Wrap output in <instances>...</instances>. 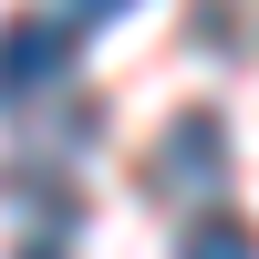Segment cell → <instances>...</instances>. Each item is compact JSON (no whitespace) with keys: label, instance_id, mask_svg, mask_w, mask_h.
<instances>
[{"label":"cell","instance_id":"obj_4","mask_svg":"<svg viewBox=\"0 0 259 259\" xmlns=\"http://www.w3.org/2000/svg\"><path fill=\"white\" fill-rule=\"evenodd\" d=\"M177 259H259V239H249V218H187V239H177Z\"/></svg>","mask_w":259,"mask_h":259},{"label":"cell","instance_id":"obj_1","mask_svg":"<svg viewBox=\"0 0 259 259\" xmlns=\"http://www.w3.org/2000/svg\"><path fill=\"white\" fill-rule=\"evenodd\" d=\"M145 187H156L166 207H218V187H228V124L218 114H177L166 124V145L145 156Z\"/></svg>","mask_w":259,"mask_h":259},{"label":"cell","instance_id":"obj_3","mask_svg":"<svg viewBox=\"0 0 259 259\" xmlns=\"http://www.w3.org/2000/svg\"><path fill=\"white\" fill-rule=\"evenodd\" d=\"M0 207H21V259H62V239H73V187L52 166H21L0 187Z\"/></svg>","mask_w":259,"mask_h":259},{"label":"cell","instance_id":"obj_5","mask_svg":"<svg viewBox=\"0 0 259 259\" xmlns=\"http://www.w3.org/2000/svg\"><path fill=\"white\" fill-rule=\"evenodd\" d=\"M62 11H83V21H114V11H124V0H62Z\"/></svg>","mask_w":259,"mask_h":259},{"label":"cell","instance_id":"obj_2","mask_svg":"<svg viewBox=\"0 0 259 259\" xmlns=\"http://www.w3.org/2000/svg\"><path fill=\"white\" fill-rule=\"evenodd\" d=\"M62 73H73V21H52V11L0 21V104H31L41 83H62Z\"/></svg>","mask_w":259,"mask_h":259}]
</instances>
